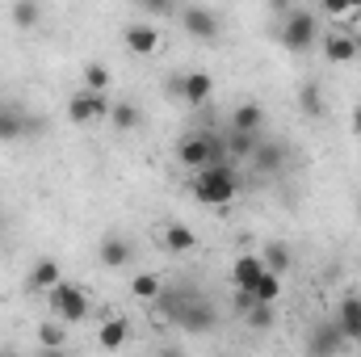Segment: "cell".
Listing matches in <instances>:
<instances>
[{
	"label": "cell",
	"mask_w": 361,
	"mask_h": 357,
	"mask_svg": "<svg viewBox=\"0 0 361 357\" xmlns=\"http://www.w3.org/2000/svg\"><path fill=\"white\" fill-rule=\"evenodd\" d=\"M223 143H227V160H252V152H257V131H231Z\"/></svg>",
	"instance_id": "44dd1931"
},
{
	"label": "cell",
	"mask_w": 361,
	"mask_h": 357,
	"mask_svg": "<svg viewBox=\"0 0 361 357\" xmlns=\"http://www.w3.org/2000/svg\"><path fill=\"white\" fill-rule=\"evenodd\" d=\"M38 345H42V349H63V345H68L63 324H38Z\"/></svg>",
	"instance_id": "83f0119b"
},
{
	"label": "cell",
	"mask_w": 361,
	"mask_h": 357,
	"mask_svg": "<svg viewBox=\"0 0 361 357\" xmlns=\"http://www.w3.org/2000/svg\"><path fill=\"white\" fill-rule=\"evenodd\" d=\"M357 55H361L357 34L336 30V34H328V38H324V59H328V63H349V59H357Z\"/></svg>",
	"instance_id": "4fadbf2b"
},
{
	"label": "cell",
	"mask_w": 361,
	"mask_h": 357,
	"mask_svg": "<svg viewBox=\"0 0 361 357\" xmlns=\"http://www.w3.org/2000/svg\"><path fill=\"white\" fill-rule=\"evenodd\" d=\"M109 122H114V131H135L143 122V114L135 101H109Z\"/></svg>",
	"instance_id": "ffe728a7"
},
{
	"label": "cell",
	"mask_w": 361,
	"mask_h": 357,
	"mask_svg": "<svg viewBox=\"0 0 361 357\" xmlns=\"http://www.w3.org/2000/svg\"><path fill=\"white\" fill-rule=\"evenodd\" d=\"M261 257H265V265L277 269V273H286V269H290V248H286V244H265V253H261Z\"/></svg>",
	"instance_id": "f1b7e54d"
},
{
	"label": "cell",
	"mask_w": 361,
	"mask_h": 357,
	"mask_svg": "<svg viewBox=\"0 0 361 357\" xmlns=\"http://www.w3.org/2000/svg\"><path fill=\"white\" fill-rule=\"evenodd\" d=\"M59 277H63V269H59L55 257H38L34 269H30V277H25V290H30V294H47Z\"/></svg>",
	"instance_id": "5bb4252c"
},
{
	"label": "cell",
	"mask_w": 361,
	"mask_h": 357,
	"mask_svg": "<svg viewBox=\"0 0 361 357\" xmlns=\"http://www.w3.org/2000/svg\"><path fill=\"white\" fill-rule=\"evenodd\" d=\"M349 345H357V349H361V328L353 332V337H349Z\"/></svg>",
	"instance_id": "e575fe53"
},
{
	"label": "cell",
	"mask_w": 361,
	"mask_h": 357,
	"mask_svg": "<svg viewBox=\"0 0 361 357\" xmlns=\"http://www.w3.org/2000/svg\"><path fill=\"white\" fill-rule=\"evenodd\" d=\"M180 30H185L189 38H197V42H219V34H223L219 13L206 8V4H185V8H180Z\"/></svg>",
	"instance_id": "52a82bcc"
},
{
	"label": "cell",
	"mask_w": 361,
	"mask_h": 357,
	"mask_svg": "<svg viewBox=\"0 0 361 357\" xmlns=\"http://www.w3.org/2000/svg\"><path fill=\"white\" fill-rule=\"evenodd\" d=\"M97 261L105 269H122L135 261V244L126 240V236H118V231H109V236H101V244H97Z\"/></svg>",
	"instance_id": "30bf717a"
},
{
	"label": "cell",
	"mask_w": 361,
	"mask_h": 357,
	"mask_svg": "<svg viewBox=\"0 0 361 357\" xmlns=\"http://www.w3.org/2000/svg\"><path fill=\"white\" fill-rule=\"evenodd\" d=\"M160 290H164V282H160L156 273H135V277H130V294H135L139 303H156Z\"/></svg>",
	"instance_id": "cb8c5ba5"
},
{
	"label": "cell",
	"mask_w": 361,
	"mask_h": 357,
	"mask_svg": "<svg viewBox=\"0 0 361 357\" xmlns=\"http://www.w3.org/2000/svg\"><path fill=\"white\" fill-rule=\"evenodd\" d=\"M109 85H114V76H109V68H105V63H97V59H92V63H85V89L105 92Z\"/></svg>",
	"instance_id": "4316f807"
},
{
	"label": "cell",
	"mask_w": 361,
	"mask_h": 357,
	"mask_svg": "<svg viewBox=\"0 0 361 357\" xmlns=\"http://www.w3.org/2000/svg\"><path fill=\"white\" fill-rule=\"evenodd\" d=\"M252 164H257L261 173H277V169L286 164V147H281V143H257Z\"/></svg>",
	"instance_id": "603a6c76"
},
{
	"label": "cell",
	"mask_w": 361,
	"mask_h": 357,
	"mask_svg": "<svg viewBox=\"0 0 361 357\" xmlns=\"http://www.w3.org/2000/svg\"><path fill=\"white\" fill-rule=\"evenodd\" d=\"M135 4H139L147 17H164V13H173V4H177V0H135Z\"/></svg>",
	"instance_id": "4dcf8cb0"
},
{
	"label": "cell",
	"mask_w": 361,
	"mask_h": 357,
	"mask_svg": "<svg viewBox=\"0 0 361 357\" xmlns=\"http://www.w3.org/2000/svg\"><path fill=\"white\" fill-rule=\"evenodd\" d=\"M349 131H353V135L361 139V101L353 105V114H349Z\"/></svg>",
	"instance_id": "d6a6232c"
},
{
	"label": "cell",
	"mask_w": 361,
	"mask_h": 357,
	"mask_svg": "<svg viewBox=\"0 0 361 357\" xmlns=\"http://www.w3.org/2000/svg\"><path fill=\"white\" fill-rule=\"evenodd\" d=\"M349 345V337L341 332V324L336 320H328V324H315L311 328V337H307V349L315 357H324V353H341Z\"/></svg>",
	"instance_id": "8fae6325"
},
{
	"label": "cell",
	"mask_w": 361,
	"mask_h": 357,
	"mask_svg": "<svg viewBox=\"0 0 361 357\" xmlns=\"http://www.w3.org/2000/svg\"><path fill=\"white\" fill-rule=\"evenodd\" d=\"M34 118L21 109V105H13V101H0V143H13V139H25L34 126H30Z\"/></svg>",
	"instance_id": "7c38bea8"
},
{
	"label": "cell",
	"mask_w": 361,
	"mask_h": 357,
	"mask_svg": "<svg viewBox=\"0 0 361 357\" xmlns=\"http://www.w3.org/2000/svg\"><path fill=\"white\" fill-rule=\"evenodd\" d=\"M265 257L261 253H244V257H235V265H231V282L235 286H244V290H252L257 286V277L265 273Z\"/></svg>",
	"instance_id": "2e32d148"
},
{
	"label": "cell",
	"mask_w": 361,
	"mask_h": 357,
	"mask_svg": "<svg viewBox=\"0 0 361 357\" xmlns=\"http://www.w3.org/2000/svg\"><path fill=\"white\" fill-rule=\"evenodd\" d=\"M357 214H361V202H357Z\"/></svg>",
	"instance_id": "8d00e7d4"
},
{
	"label": "cell",
	"mask_w": 361,
	"mask_h": 357,
	"mask_svg": "<svg viewBox=\"0 0 361 357\" xmlns=\"http://www.w3.org/2000/svg\"><path fill=\"white\" fill-rule=\"evenodd\" d=\"M109 118V97L105 92H92V89H80L68 97V122H76V126H97V122H105Z\"/></svg>",
	"instance_id": "8992f818"
},
{
	"label": "cell",
	"mask_w": 361,
	"mask_h": 357,
	"mask_svg": "<svg viewBox=\"0 0 361 357\" xmlns=\"http://www.w3.org/2000/svg\"><path fill=\"white\" fill-rule=\"evenodd\" d=\"M189 193H193V202H202V206H231L235 198H240V177H235V169H231V160H219V164H206V169H197L193 181H189Z\"/></svg>",
	"instance_id": "6da1fadb"
},
{
	"label": "cell",
	"mask_w": 361,
	"mask_h": 357,
	"mask_svg": "<svg viewBox=\"0 0 361 357\" xmlns=\"http://www.w3.org/2000/svg\"><path fill=\"white\" fill-rule=\"evenodd\" d=\"M336 324H341L345 337L357 332L361 328V294H345V298H341V307H336Z\"/></svg>",
	"instance_id": "d6986e66"
},
{
	"label": "cell",
	"mask_w": 361,
	"mask_h": 357,
	"mask_svg": "<svg viewBox=\"0 0 361 357\" xmlns=\"http://www.w3.org/2000/svg\"><path fill=\"white\" fill-rule=\"evenodd\" d=\"M345 21H349V25H353V34H357V42H361V13H349V17H345Z\"/></svg>",
	"instance_id": "836d02e7"
},
{
	"label": "cell",
	"mask_w": 361,
	"mask_h": 357,
	"mask_svg": "<svg viewBox=\"0 0 361 357\" xmlns=\"http://www.w3.org/2000/svg\"><path fill=\"white\" fill-rule=\"evenodd\" d=\"M173 92H177L185 105H206L210 97H214V76L210 72H202V68H193V72H180L177 80H173Z\"/></svg>",
	"instance_id": "ba28073f"
},
{
	"label": "cell",
	"mask_w": 361,
	"mask_h": 357,
	"mask_svg": "<svg viewBox=\"0 0 361 357\" xmlns=\"http://www.w3.org/2000/svg\"><path fill=\"white\" fill-rule=\"evenodd\" d=\"M160 244H164L173 257H185V253L197 248V236H193V227H185V223H164V227H160Z\"/></svg>",
	"instance_id": "9a60e30c"
},
{
	"label": "cell",
	"mask_w": 361,
	"mask_h": 357,
	"mask_svg": "<svg viewBox=\"0 0 361 357\" xmlns=\"http://www.w3.org/2000/svg\"><path fill=\"white\" fill-rule=\"evenodd\" d=\"M298 109H302L307 118H319V114H324V89H319L315 80L298 85Z\"/></svg>",
	"instance_id": "484cf974"
},
{
	"label": "cell",
	"mask_w": 361,
	"mask_h": 357,
	"mask_svg": "<svg viewBox=\"0 0 361 357\" xmlns=\"http://www.w3.org/2000/svg\"><path fill=\"white\" fill-rule=\"evenodd\" d=\"M122 42H126V51H130V55L147 59V55H156V51H160V30H156L152 21H130V25L122 30Z\"/></svg>",
	"instance_id": "9c48e42d"
},
{
	"label": "cell",
	"mask_w": 361,
	"mask_h": 357,
	"mask_svg": "<svg viewBox=\"0 0 361 357\" xmlns=\"http://www.w3.org/2000/svg\"><path fill=\"white\" fill-rule=\"evenodd\" d=\"M349 8H353V13H361V0H349Z\"/></svg>",
	"instance_id": "d590c367"
},
{
	"label": "cell",
	"mask_w": 361,
	"mask_h": 357,
	"mask_svg": "<svg viewBox=\"0 0 361 357\" xmlns=\"http://www.w3.org/2000/svg\"><path fill=\"white\" fill-rule=\"evenodd\" d=\"M177 160L185 169H206V164H219V160H227V143L219 139V135H206V131H197V135H185L177 143Z\"/></svg>",
	"instance_id": "277c9868"
},
{
	"label": "cell",
	"mask_w": 361,
	"mask_h": 357,
	"mask_svg": "<svg viewBox=\"0 0 361 357\" xmlns=\"http://www.w3.org/2000/svg\"><path fill=\"white\" fill-rule=\"evenodd\" d=\"M277 38H281V47H286V51H294V55L311 51V47H315V38H319V21H315V13H307V8L286 13V17H281V25H277Z\"/></svg>",
	"instance_id": "5b68a950"
},
{
	"label": "cell",
	"mask_w": 361,
	"mask_h": 357,
	"mask_svg": "<svg viewBox=\"0 0 361 357\" xmlns=\"http://www.w3.org/2000/svg\"><path fill=\"white\" fill-rule=\"evenodd\" d=\"M227 122H231V131H261L265 126V105L261 101H240Z\"/></svg>",
	"instance_id": "e0dca14e"
},
{
	"label": "cell",
	"mask_w": 361,
	"mask_h": 357,
	"mask_svg": "<svg viewBox=\"0 0 361 357\" xmlns=\"http://www.w3.org/2000/svg\"><path fill=\"white\" fill-rule=\"evenodd\" d=\"M47 307H51V315L63 320V324H85V320H89V294H85V286H76V282H68V277H59V282L47 290Z\"/></svg>",
	"instance_id": "3957f363"
},
{
	"label": "cell",
	"mask_w": 361,
	"mask_h": 357,
	"mask_svg": "<svg viewBox=\"0 0 361 357\" xmlns=\"http://www.w3.org/2000/svg\"><path fill=\"white\" fill-rule=\"evenodd\" d=\"M8 17H13L17 30H34V25L42 21V4H38V0H13Z\"/></svg>",
	"instance_id": "7402d4cb"
},
{
	"label": "cell",
	"mask_w": 361,
	"mask_h": 357,
	"mask_svg": "<svg viewBox=\"0 0 361 357\" xmlns=\"http://www.w3.org/2000/svg\"><path fill=\"white\" fill-rule=\"evenodd\" d=\"M244 315H248V324H252L257 332H265V328L273 324V303H252Z\"/></svg>",
	"instance_id": "f546056e"
},
{
	"label": "cell",
	"mask_w": 361,
	"mask_h": 357,
	"mask_svg": "<svg viewBox=\"0 0 361 357\" xmlns=\"http://www.w3.org/2000/svg\"><path fill=\"white\" fill-rule=\"evenodd\" d=\"M281 277H286V273H277V269H265V273L257 277V286H252L257 303H277V298H281Z\"/></svg>",
	"instance_id": "d4e9b609"
},
{
	"label": "cell",
	"mask_w": 361,
	"mask_h": 357,
	"mask_svg": "<svg viewBox=\"0 0 361 357\" xmlns=\"http://www.w3.org/2000/svg\"><path fill=\"white\" fill-rule=\"evenodd\" d=\"M130 341V324L122 320V315H114V320H105L101 328H97V345L101 349H122Z\"/></svg>",
	"instance_id": "ac0fdd59"
},
{
	"label": "cell",
	"mask_w": 361,
	"mask_h": 357,
	"mask_svg": "<svg viewBox=\"0 0 361 357\" xmlns=\"http://www.w3.org/2000/svg\"><path fill=\"white\" fill-rule=\"evenodd\" d=\"M160 311L173 320V324H180L185 332H206L210 324H214V311H210V303L202 298V294H193V290H160Z\"/></svg>",
	"instance_id": "7a4b0ae2"
},
{
	"label": "cell",
	"mask_w": 361,
	"mask_h": 357,
	"mask_svg": "<svg viewBox=\"0 0 361 357\" xmlns=\"http://www.w3.org/2000/svg\"><path fill=\"white\" fill-rule=\"evenodd\" d=\"M319 13L324 17H349L353 8H349V0H319Z\"/></svg>",
	"instance_id": "1f68e13d"
}]
</instances>
